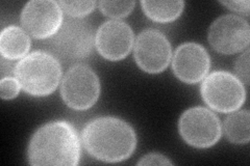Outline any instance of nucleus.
I'll return each instance as SVG.
<instances>
[{
    "mask_svg": "<svg viewBox=\"0 0 250 166\" xmlns=\"http://www.w3.org/2000/svg\"><path fill=\"white\" fill-rule=\"evenodd\" d=\"M21 24L36 38L51 37L62 24V10L52 0H33L23 7Z\"/></svg>",
    "mask_w": 250,
    "mask_h": 166,
    "instance_id": "9",
    "label": "nucleus"
},
{
    "mask_svg": "<svg viewBox=\"0 0 250 166\" xmlns=\"http://www.w3.org/2000/svg\"><path fill=\"white\" fill-rule=\"evenodd\" d=\"M210 67V58L207 50L197 43H185L175 50L172 69L183 82L195 84L205 78Z\"/></svg>",
    "mask_w": 250,
    "mask_h": 166,
    "instance_id": "12",
    "label": "nucleus"
},
{
    "mask_svg": "<svg viewBox=\"0 0 250 166\" xmlns=\"http://www.w3.org/2000/svg\"><path fill=\"white\" fill-rule=\"evenodd\" d=\"M21 85L17 78L4 77L0 81V96L2 100H12L18 96Z\"/></svg>",
    "mask_w": 250,
    "mask_h": 166,
    "instance_id": "18",
    "label": "nucleus"
},
{
    "mask_svg": "<svg viewBox=\"0 0 250 166\" xmlns=\"http://www.w3.org/2000/svg\"><path fill=\"white\" fill-rule=\"evenodd\" d=\"M220 3L229 7V10L239 13L248 14L250 10V4L247 0H242V1H220Z\"/></svg>",
    "mask_w": 250,
    "mask_h": 166,
    "instance_id": "21",
    "label": "nucleus"
},
{
    "mask_svg": "<svg viewBox=\"0 0 250 166\" xmlns=\"http://www.w3.org/2000/svg\"><path fill=\"white\" fill-rule=\"evenodd\" d=\"M83 142L94 158L115 163L128 159L135 152L137 136L126 122L113 116H103L85 125Z\"/></svg>",
    "mask_w": 250,
    "mask_h": 166,
    "instance_id": "1",
    "label": "nucleus"
},
{
    "mask_svg": "<svg viewBox=\"0 0 250 166\" xmlns=\"http://www.w3.org/2000/svg\"><path fill=\"white\" fill-rule=\"evenodd\" d=\"M30 48V38L25 30L18 26H7L0 34L1 56L15 60L25 57Z\"/></svg>",
    "mask_w": 250,
    "mask_h": 166,
    "instance_id": "13",
    "label": "nucleus"
},
{
    "mask_svg": "<svg viewBox=\"0 0 250 166\" xmlns=\"http://www.w3.org/2000/svg\"><path fill=\"white\" fill-rule=\"evenodd\" d=\"M134 45V31L128 24L118 20L104 22L95 35V46L101 56L108 60H121Z\"/></svg>",
    "mask_w": 250,
    "mask_h": 166,
    "instance_id": "11",
    "label": "nucleus"
},
{
    "mask_svg": "<svg viewBox=\"0 0 250 166\" xmlns=\"http://www.w3.org/2000/svg\"><path fill=\"white\" fill-rule=\"evenodd\" d=\"M137 65L149 74L163 72L171 59V45L167 37L156 29H145L135 43Z\"/></svg>",
    "mask_w": 250,
    "mask_h": 166,
    "instance_id": "10",
    "label": "nucleus"
},
{
    "mask_svg": "<svg viewBox=\"0 0 250 166\" xmlns=\"http://www.w3.org/2000/svg\"><path fill=\"white\" fill-rule=\"evenodd\" d=\"M210 46L223 54H234L247 49L250 28L247 20L237 15H224L216 19L208 34Z\"/></svg>",
    "mask_w": 250,
    "mask_h": 166,
    "instance_id": "8",
    "label": "nucleus"
},
{
    "mask_svg": "<svg viewBox=\"0 0 250 166\" xmlns=\"http://www.w3.org/2000/svg\"><path fill=\"white\" fill-rule=\"evenodd\" d=\"M141 5L149 19L159 23H168L176 20L182 15L184 1H141Z\"/></svg>",
    "mask_w": 250,
    "mask_h": 166,
    "instance_id": "14",
    "label": "nucleus"
},
{
    "mask_svg": "<svg viewBox=\"0 0 250 166\" xmlns=\"http://www.w3.org/2000/svg\"><path fill=\"white\" fill-rule=\"evenodd\" d=\"M62 10L72 18H83L94 11L95 1H59Z\"/></svg>",
    "mask_w": 250,
    "mask_h": 166,
    "instance_id": "17",
    "label": "nucleus"
},
{
    "mask_svg": "<svg viewBox=\"0 0 250 166\" xmlns=\"http://www.w3.org/2000/svg\"><path fill=\"white\" fill-rule=\"evenodd\" d=\"M81 144L76 130L67 122H51L38 129L28 146L31 165H67L80 162Z\"/></svg>",
    "mask_w": 250,
    "mask_h": 166,
    "instance_id": "2",
    "label": "nucleus"
},
{
    "mask_svg": "<svg viewBox=\"0 0 250 166\" xmlns=\"http://www.w3.org/2000/svg\"><path fill=\"white\" fill-rule=\"evenodd\" d=\"M61 94L70 108L87 110L95 104L99 98V78L88 66L76 64L67 71L62 78Z\"/></svg>",
    "mask_w": 250,
    "mask_h": 166,
    "instance_id": "6",
    "label": "nucleus"
},
{
    "mask_svg": "<svg viewBox=\"0 0 250 166\" xmlns=\"http://www.w3.org/2000/svg\"><path fill=\"white\" fill-rule=\"evenodd\" d=\"M250 113L248 110L233 112L226 117L224 131L228 139L233 144H248L250 140Z\"/></svg>",
    "mask_w": 250,
    "mask_h": 166,
    "instance_id": "15",
    "label": "nucleus"
},
{
    "mask_svg": "<svg viewBox=\"0 0 250 166\" xmlns=\"http://www.w3.org/2000/svg\"><path fill=\"white\" fill-rule=\"evenodd\" d=\"M15 76L23 91L31 96L43 97L57 90L62 69L59 59L51 53L36 51L16 65Z\"/></svg>",
    "mask_w": 250,
    "mask_h": 166,
    "instance_id": "3",
    "label": "nucleus"
},
{
    "mask_svg": "<svg viewBox=\"0 0 250 166\" xmlns=\"http://www.w3.org/2000/svg\"><path fill=\"white\" fill-rule=\"evenodd\" d=\"M95 45L91 23L83 18H69L49 39L51 54L64 64H78L89 57Z\"/></svg>",
    "mask_w": 250,
    "mask_h": 166,
    "instance_id": "4",
    "label": "nucleus"
},
{
    "mask_svg": "<svg viewBox=\"0 0 250 166\" xmlns=\"http://www.w3.org/2000/svg\"><path fill=\"white\" fill-rule=\"evenodd\" d=\"M234 72L236 77L242 83L249 84V50L241 55V56L234 62Z\"/></svg>",
    "mask_w": 250,
    "mask_h": 166,
    "instance_id": "19",
    "label": "nucleus"
},
{
    "mask_svg": "<svg viewBox=\"0 0 250 166\" xmlns=\"http://www.w3.org/2000/svg\"><path fill=\"white\" fill-rule=\"evenodd\" d=\"M135 7V1H100L99 9L111 18H123L128 16Z\"/></svg>",
    "mask_w": 250,
    "mask_h": 166,
    "instance_id": "16",
    "label": "nucleus"
},
{
    "mask_svg": "<svg viewBox=\"0 0 250 166\" xmlns=\"http://www.w3.org/2000/svg\"><path fill=\"white\" fill-rule=\"evenodd\" d=\"M200 92L207 104L219 112L236 111L246 99L243 83L225 71H217L207 76Z\"/></svg>",
    "mask_w": 250,
    "mask_h": 166,
    "instance_id": "5",
    "label": "nucleus"
},
{
    "mask_svg": "<svg viewBox=\"0 0 250 166\" xmlns=\"http://www.w3.org/2000/svg\"><path fill=\"white\" fill-rule=\"evenodd\" d=\"M172 163L167 157L161 154H148L144 156L142 159L138 162V165H172Z\"/></svg>",
    "mask_w": 250,
    "mask_h": 166,
    "instance_id": "20",
    "label": "nucleus"
},
{
    "mask_svg": "<svg viewBox=\"0 0 250 166\" xmlns=\"http://www.w3.org/2000/svg\"><path fill=\"white\" fill-rule=\"evenodd\" d=\"M178 130L187 144L198 148L214 146L222 134L218 116L201 106L186 110L179 118Z\"/></svg>",
    "mask_w": 250,
    "mask_h": 166,
    "instance_id": "7",
    "label": "nucleus"
}]
</instances>
